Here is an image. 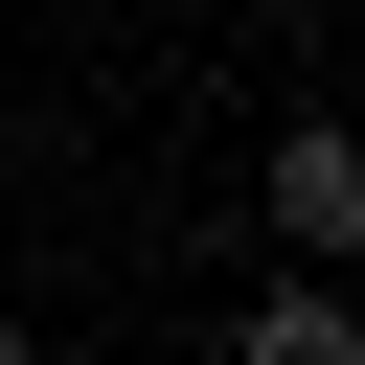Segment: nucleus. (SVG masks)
<instances>
[{"label":"nucleus","mask_w":365,"mask_h":365,"mask_svg":"<svg viewBox=\"0 0 365 365\" xmlns=\"http://www.w3.org/2000/svg\"><path fill=\"white\" fill-rule=\"evenodd\" d=\"M274 228H297V251H365V137H342V114L274 137Z\"/></svg>","instance_id":"1"},{"label":"nucleus","mask_w":365,"mask_h":365,"mask_svg":"<svg viewBox=\"0 0 365 365\" xmlns=\"http://www.w3.org/2000/svg\"><path fill=\"white\" fill-rule=\"evenodd\" d=\"M342 342H365V319H342V251H319L297 297H251V365H342Z\"/></svg>","instance_id":"2"}]
</instances>
